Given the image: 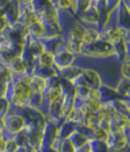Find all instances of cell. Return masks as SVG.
I'll return each mask as SVG.
<instances>
[{"label": "cell", "instance_id": "obj_1", "mask_svg": "<svg viewBox=\"0 0 130 152\" xmlns=\"http://www.w3.org/2000/svg\"><path fill=\"white\" fill-rule=\"evenodd\" d=\"M30 78L31 77L24 75L13 77L11 80L6 99L12 110H23L27 106L29 98L32 93L30 87Z\"/></svg>", "mask_w": 130, "mask_h": 152}, {"label": "cell", "instance_id": "obj_2", "mask_svg": "<svg viewBox=\"0 0 130 152\" xmlns=\"http://www.w3.org/2000/svg\"><path fill=\"white\" fill-rule=\"evenodd\" d=\"M81 58L90 60H109L115 59V48L111 44L97 40L89 46H83ZM79 58V59H81Z\"/></svg>", "mask_w": 130, "mask_h": 152}, {"label": "cell", "instance_id": "obj_3", "mask_svg": "<svg viewBox=\"0 0 130 152\" xmlns=\"http://www.w3.org/2000/svg\"><path fill=\"white\" fill-rule=\"evenodd\" d=\"M4 131L1 137L6 140L13 139L14 136L26 129V120L20 110H12L4 118Z\"/></svg>", "mask_w": 130, "mask_h": 152}, {"label": "cell", "instance_id": "obj_4", "mask_svg": "<svg viewBox=\"0 0 130 152\" xmlns=\"http://www.w3.org/2000/svg\"><path fill=\"white\" fill-rule=\"evenodd\" d=\"M103 75L99 70L91 67V66H84V70L82 72L81 77L73 83V86L76 85H85L92 90H98L103 84Z\"/></svg>", "mask_w": 130, "mask_h": 152}, {"label": "cell", "instance_id": "obj_5", "mask_svg": "<svg viewBox=\"0 0 130 152\" xmlns=\"http://www.w3.org/2000/svg\"><path fill=\"white\" fill-rule=\"evenodd\" d=\"M1 36L8 42L25 46L27 42V38H29V32L25 25L20 23H15L13 25H8V27L4 31Z\"/></svg>", "mask_w": 130, "mask_h": 152}, {"label": "cell", "instance_id": "obj_6", "mask_svg": "<svg viewBox=\"0 0 130 152\" xmlns=\"http://www.w3.org/2000/svg\"><path fill=\"white\" fill-rule=\"evenodd\" d=\"M99 40L105 41L114 45H117L118 42H121L123 40V28H121L114 20V17L111 18L110 23L103 27L102 30H99Z\"/></svg>", "mask_w": 130, "mask_h": 152}, {"label": "cell", "instance_id": "obj_7", "mask_svg": "<svg viewBox=\"0 0 130 152\" xmlns=\"http://www.w3.org/2000/svg\"><path fill=\"white\" fill-rule=\"evenodd\" d=\"M24 47L25 46L15 45V44H12V42L4 40L1 42V46H0V64L8 65L12 59L21 56Z\"/></svg>", "mask_w": 130, "mask_h": 152}, {"label": "cell", "instance_id": "obj_8", "mask_svg": "<svg viewBox=\"0 0 130 152\" xmlns=\"http://www.w3.org/2000/svg\"><path fill=\"white\" fill-rule=\"evenodd\" d=\"M129 137L130 136L123 133V132H109L106 136V139H105V144H106L109 151L130 146Z\"/></svg>", "mask_w": 130, "mask_h": 152}, {"label": "cell", "instance_id": "obj_9", "mask_svg": "<svg viewBox=\"0 0 130 152\" xmlns=\"http://www.w3.org/2000/svg\"><path fill=\"white\" fill-rule=\"evenodd\" d=\"M77 61H78V59L73 54H71L66 50V47L53 54V66L58 71H60V70H63V69L77 63Z\"/></svg>", "mask_w": 130, "mask_h": 152}, {"label": "cell", "instance_id": "obj_10", "mask_svg": "<svg viewBox=\"0 0 130 152\" xmlns=\"http://www.w3.org/2000/svg\"><path fill=\"white\" fill-rule=\"evenodd\" d=\"M58 127H59V125L57 123L51 121V120L46 121V125H45L43 131V144L40 148H43V146H52L53 148L54 143L59 139L58 138Z\"/></svg>", "mask_w": 130, "mask_h": 152}, {"label": "cell", "instance_id": "obj_11", "mask_svg": "<svg viewBox=\"0 0 130 152\" xmlns=\"http://www.w3.org/2000/svg\"><path fill=\"white\" fill-rule=\"evenodd\" d=\"M37 15H38V19L40 23H43L45 25H48V24H60L62 23V13L53 6V7H50L47 10H44V11H36Z\"/></svg>", "mask_w": 130, "mask_h": 152}, {"label": "cell", "instance_id": "obj_12", "mask_svg": "<svg viewBox=\"0 0 130 152\" xmlns=\"http://www.w3.org/2000/svg\"><path fill=\"white\" fill-rule=\"evenodd\" d=\"M77 19L85 27H95V28L99 30V14H98V11L93 6H90L87 11L82 15H79Z\"/></svg>", "mask_w": 130, "mask_h": 152}, {"label": "cell", "instance_id": "obj_13", "mask_svg": "<svg viewBox=\"0 0 130 152\" xmlns=\"http://www.w3.org/2000/svg\"><path fill=\"white\" fill-rule=\"evenodd\" d=\"M38 20H39L38 15H37L35 8L32 7V5H20V13H19L18 23H20L27 27Z\"/></svg>", "mask_w": 130, "mask_h": 152}, {"label": "cell", "instance_id": "obj_14", "mask_svg": "<svg viewBox=\"0 0 130 152\" xmlns=\"http://www.w3.org/2000/svg\"><path fill=\"white\" fill-rule=\"evenodd\" d=\"M83 70H84V65H81L77 61V63H75V64H72V65H70V66H68V67H65L58 72H59V77H62L63 79L73 84L81 77Z\"/></svg>", "mask_w": 130, "mask_h": 152}, {"label": "cell", "instance_id": "obj_15", "mask_svg": "<svg viewBox=\"0 0 130 152\" xmlns=\"http://www.w3.org/2000/svg\"><path fill=\"white\" fill-rule=\"evenodd\" d=\"M98 92H99V97H101V102H115V100H118L123 97H121L114 86L111 85H108V84H103L99 88H98ZM128 99V98H127Z\"/></svg>", "mask_w": 130, "mask_h": 152}, {"label": "cell", "instance_id": "obj_16", "mask_svg": "<svg viewBox=\"0 0 130 152\" xmlns=\"http://www.w3.org/2000/svg\"><path fill=\"white\" fill-rule=\"evenodd\" d=\"M19 13H20V4L18 0H13L4 13V17L7 20L8 25H13V24L18 23Z\"/></svg>", "mask_w": 130, "mask_h": 152}, {"label": "cell", "instance_id": "obj_17", "mask_svg": "<svg viewBox=\"0 0 130 152\" xmlns=\"http://www.w3.org/2000/svg\"><path fill=\"white\" fill-rule=\"evenodd\" d=\"M25 46L27 47V50L31 52V54H32L36 59H38L44 52L46 51V47H45V44H44L43 40L35 39V38H32V37H30V36H29V38H27V42H26Z\"/></svg>", "mask_w": 130, "mask_h": 152}, {"label": "cell", "instance_id": "obj_18", "mask_svg": "<svg viewBox=\"0 0 130 152\" xmlns=\"http://www.w3.org/2000/svg\"><path fill=\"white\" fill-rule=\"evenodd\" d=\"M129 10H127L126 7L122 6V4L118 6V8L116 10V12L114 13V20L115 23L121 27V28H129Z\"/></svg>", "mask_w": 130, "mask_h": 152}, {"label": "cell", "instance_id": "obj_19", "mask_svg": "<svg viewBox=\"0 0 130 152\" xmlns=\"http://www.w3.org/2000/svg\"><path fill=\"white\" fill-rule=\"evenodd\" d=\"M77 105H79L85 113L97 114L102 107V102L97 98H89L82 103H77Z\"/></svg>", "mask_w": 130, "mask_h": 152}, {"label": "cell", "instance_id": "obj_20", "mask_svg": "<svg viewBox=\"0 0 130 152\" xmlns=\"http://www.w3.org/2000/svg\"><path fill=\"white\" fill-rule=\"evenodd\" d=\"M95 93H96V90H92L85 85H76L75 86V98H76L77 103H82L89 98L95 97Z\"/></svg>", "mask_w": 130, "mask_h": 152}, {"label": "cell", "instance_id": "obj_21", "mask_svg": "<svg viewBox=\"0 0 130 152\" xmlns=\"http://www.w3.org/2000/svg\"><path fill=\"white\" fill-rule=\"evenodd\" d=\"M27 32L29 36L35 39H39V40H44L46 38V28L44 26L43 23H40L39 20L31 24L30 26H27Z\"/></svg>", "mask_w": 130, "mask_h": 152}, {"label": "cell", "instance_id": "obj_22", "mask_svg": "<svg viewBox=\"0 0 130 152\" xmlns=\"http://www.w3.org/2000/svg\"><path fill=\"white\" fill-rule=\"evenodd\" d=\"M77 125H75L73 123L66 120L63 124L59 125L58 127V138L59 139H69L71 137V134H73L77 131Z\"/></svg>", "mask_w": 130, "mask_h": 152}, {"label": "cell", "instance_id": "obj_23", "mask_svg": "<svg viewBox=\"0 0 130 152\" xmlns=\"http://www.w3.org/2000/svg\"><path fill=\"white\" fill-rule=\"evenodd\" d=\"M69 139L71 140V143L73 144V146L77 150L85 148V146H87V144L90 143V139L87 137V134L84 132H82L81 130H78V127H77V131L73 134H71V137Z\"/></svg>", "mask_w": 130, "mask_h": 152}, {"label": "cell", "instance_id": "obj_24", "mask_svg": "<svg viewBox=\"0 0 130 152\" xmlns=\"http://www.w3.org/2000/svg\"><path fill=\"white\" fill-rule=\"evenodd\" d=\"M44 44H45L46 51H48V52H51L53 54L57 53L58 51L65 48V39H64V36L63 37H58V38L44 40Z\"/></svg>", "mask_w": 130, "mask_h": 152}, {"label": "cell", "instance_id": "obj_25", "mask_svg": "<svg viewBox=\"0 0 130 152\" xmlns=\"http://www.w3.org/2000/svg\"><path fill=\"white\" fill-rule=\"evenodd\" d=\"M10 71L12 72L13 77H18V76H24L25 72H26V69H25V64H24V60L21 59V57H17L14 59L11 60V63L7 65Z\"/></svg>", "mask_w": 130, "mask_h": 152}, {"label": "cell", "instance_id": "obj_26", "mask_svg": "<svg viewBox=\"0 0 130 152\" xmlns=\"http://www.w3.org/2000/svg\"><path fill=\"white\" fill-rule=\"evenodd\" d=\"M35 75L40 78H43L44 80H48L51 78H56L59 76L58 70L52 65V66H37Z\"/></svg>", "mask_w": 130, "mask_h": 152}, {"label": "cell", "instance_id": "obj_27", "mask_svg": "<svg viewBox=\"0 0 130 152\" xmlns=\"http://www.w3.org/2000/svg\"><path fill=\"white\" fill-rule=\"evenodd\" d=\"M54 7L62 13V14H72L73 7H75V0H54Z\"/></svg>", "mask_w": 130, "mask_h": 152}, {"label": "cell", "instance_id": "obj_28", "mask_svg": "<svg viewBox=\"0 0 130 152\" xmlns=\"http://www.w3.org/2000/svg\"><path fill=\"white\" fill-rule=\"evenodd\" d=\"M116 92L123 97V98H128L130 97V79H126V78H120L116 83V85L114 86Z\"/></svg>", "mask_w": 130, "mask_h": 152}, {"label": "cell", "instance_id": "obj_29", "mask_svg": "<svg viewBox=\"0 0 130 152\" xmlns=\"http://www.w3.org/2000/svg\"><path fill=\"white\" fill-rule=\"evenodd\" d=\"M85 114L87 113L82 110V107L79 105H77V103H76V107L72 110V112L68 117V120L73 123L77 126H83V123H84V119H85Z\"/></svg>", "mask_w": 130, "mask_h": 152}, {"label": "cell", "instance_id": "obj_30", "mask_svg": "<svg viewBox=\"0 0 130 152\" xmlns=\"http://www.w3.org/2000/svg\"><path fill=\"white\" fill-rule=\"evenodd\" d=\"M99 38V30L95 28V27H87L84 36H83V40L82 44L83 46H89L91 44H93L95 41H97Z\"/></svg>", "mask_w": 130, "mask_h": 152}, {"label": "cell", "instance_id": "obj_31", "mask_svg": "<svg viewBox=\"0 0 130 152\" xmlns=\"http://www.w3.org/2000/svg\"><path fill=\"white\" fill-rule=\"evenodd\" d=\"M30 87H31L32 92L43 93L44 90L46 88V80H44L43 78H40V77L33 75L30 78Z\"/></svg>", "mask_w": 130, "mask_h": 152}, {"label": "cell", "instance_id": "obj_32", "mask_svg": "<svg viewBox=\"0 0 130 152\" xmlns=\"http://www.w3.org/2000/svg\"><path fill=\"white\" fill-rule=\"evenodd\" d=\"M53 149L57 152H77V149L73 146L70 139H58L54 143Z\"/></svg>", "mask_w": 130, "mask_h": 152}, {"label": "cell", "instance_id": "obj_33", "mask_svg": "<svg viewBox=\"0 0 130 152\" xmlns=\"http://www.w3.org/2000/svg\"><path fill=\"white\" fill-rule=\"evenodd\" d=\"M27 107L43 110V107H44L43 93H36V92H32L31 96H30V98H29V102H27Z\"/></svg>", "mask_w": 130, "mask_h": 152}, {"label": "cell", "instance_id": "obj_34", "mask_svg": "<svg viewBox=\"0 0 130 152\" xmlns=\"http://www.w3.org/2000/svg\"><path fill=\"white\" fill-rule=\"evenodd\" d=\"M114 105V109L116 110L117 113H122L124 115L129 117V99L127 98H121L118 100L111 102Z\"/></svg>", "mask_w": 130, "mask_h": 152}, {"label": "cell", "instance_id": "obj_35", "mask_svg": "<svg viewBox=\"0 0 130 152\" xmlns=\"http://www.w3.org/2000/svg\"><path fill=\"white\" fill-rule=\"evenodd\" d=\"M90 6H91V0H75V7H73L75 17L78 18L79 15H82Z\"/></svg>", "mask_w": 130, "mask_h": 152}, {"label": "cell", "instance_id": "obj_36", "mask_svg": "<svg viewBox=\"0 0 130 152\" xmlns=\"http://www.w3.org/2000/svg\"><path fill=\"white\" fill-rule=\"evenodd\" d=\"M53 65V53L45 51L37 59V66H52Z\"/></svg>", "mask_w": 130, "mask_h": 152}, {"label": "cell", "instance_id": "obj_37", "mask_svg": "<svg viewBox=\"0 0 130 152\" xmlns=\"http://www.w3.org/2000/svg\"><path fill=\"white\" fill-rule=\"evenodd\" d=\"M31 5L35 8V11H44L50 7H53L54 2L53 0H32Z\"/></svg>", "mask_w": 130, "mask_h": 152}, {"label": "cell", "instance_id": "obj_38", "mask_svg": "<svg viewBox=\"0 0 130 152\" xmlns=\"http://www.w3.org/2000/svg\"><path fill=\"white\" fill-rule=\"evenodd\" d=\"M13 139L17 143V145L20 146V148H31L30 143H29V137H27V133H26L25 130L19 132V133H17Z\"/></svg>", "mask_w": 130, "mask_h": 152}, {"label": "cell", "instance_id": "obj_39", "mask_svg": "<svg viewBox=\"0 0 130 152\" xmlns=\"http://www.w3.org/2000/svg\"><path fill=\"white\" fill-rule=\"evenodd\" d=\"M87 146L92 152H109L105 142H102V140H90Z\"/></svg>", "mask_w": 130, "mask_h": 152}, {"label": "cell", "instance_id": "obj_40", "mask_svg": "<svg viewBox=\"0 0 130 152\" xmlns=\"http://www.w3.org/2000/svg\"><path fill=\"white\" fill-rule=\"evenodd\" d=\"M13 79V75L10 71L7 65L0 64V83H7L10 84L11 80Z\"/></svg>", "mask_w": 130, "mask_h": 152}, {"label": "cell", "instance_id": "obj_41", "mask_svg": "<svg viewBox=\"0 0 130 152\" xmlns=\"http://www.w3.org/2000/svg\"><path fill=\"white\" fill-rule=\"evenodd\" d=\"M121 77L126 78V79H130V58L121 61Z\"/></svg>", "mask_w": 130, "mask_h": 152}, {"label": "cell", "instance_id": "obj_42", "mask_svg": "<svg viewBox=\"0 0 130 152\" xmlns=\"http://www.w3.org/2000/svg\"><path fill=\"white\" fill-rule=\"evenodd\" d=\"M121 2H122V0H105V7H106L108 12L111 15H114V13L116 12V10L121 5Z\"/></svg>", "mask_w": 130, "mask_h": 152}, {"label": "cell", "instance_id": "obj_43", "mask_svg": "<svg viewBox=\"0 0 130 152\" xmlns=\"http://www.w3.org/2000/svg\"><path fill=\"white\" fill-rule=\"evenodd\" d=\"M11 111V106L6 98L0 99V118H4L6 114Z\"/></svg>", "mask_w": 130, "mask_h": 152}, {"label": "cell", "instance_id": "obj_44", "mask_svg": "<svg viewBox=\"0 0 130 152\" xmlns=\"http://www.w3.org/2000/svg\"><path fill=\"white\" fill-rule=\"evenodd\" d=\"M17 149H18V145L14 142V139H10V140L6 142V146H5L2 152H15Z\"/></svg>", "mask_w": 130, "mask_h": 152}, {"label": "cell", "instance_id": "obj_45", "mask_svg": "<svg viewBox=\"0 0 130 152\" xmlns=\"http://www.w3.org/2000/svg\"><path fill=\"white\" fill-rule=\"evenodd\" d=\"M8 88H10V84H7V83H0V99L7 97Z\"/></svg>", "mask_w": 130, "mask_h": 152}, {"label": "cell", "instance_id": "obj_46", "mask_svg": "<svg viewBox=\"0 0 130 152\" xmlns=\"http://www.w3.org/2000/svg\"><path fill=\"white\" fill-rule=\"evenodd\" d=\"M13 0H0V15H4L6 8L10 6V4L12 2Z\"/></svg>", "mask_w": 130, "mask_h": 152}, {"label": "cell", "instance_id": "obj_47", "mask_svg": "<svg viewBox=\"0 0 130 152\" xmlns=\"http://www.w3.org/2000/svg\"><path fill=\"white\" fill-rule=\"evenodd\" d=\"M7 27H8V23H7V20L5 19L4 15H0V36L4 33V31H5Z\"/></svg>", "mask_w": 130, "mask_h": 152}, {"label": "cell", "instance_id": "obj_48", "mask_svg": "<svg viewBox=\"0 0 130 152\" xmlns=\"http://www.w3.org/2000/svg\"><path fill=\"white\" fill-rule=\"evenodd\" d=\"M39 151L40 152H57L52 146H43V148L39 149Z\"/></svg>", "mask_w": 130, "mask_h": 152}, {"label": "cell", "instance_id": "obj_49", "mask_svg": "<svg viewBox=\"0 0 130 152\" xmlns=\"http://www.w3.org/2000/svg\"><path fill=\"white\" fill-rule=\"evenodd\" d=\"M6 139H4L2 137H0V152L4 151V149H5V146H6Z\"/></svg>", "mask_w": 130, "mask_h": 152}, {"label": "cell", "instance_id": "obj_50", "mask_svg": "<svg viewBox=\"0 0 130 152\" xmlns=\"http://www.w3.org/2000/svg\"><path fill=\"white\" fill-rule=\"evenodd\" d=\"M20 5H31L32 0H18Z\"/></svg>", "mask_w": 130, "mask_h": 152}, {"label": "cell", "instance_id": "obj_51", "mask_svg": "<svg viewBox=\"0 0 130 152\" xmlns=\"http://www.w3.org/2000/svg\"><path fill=\"white\" fill-rule=\"evenodd\" d=\"M29 150H30V148H20V146H18L15 152H29Z\"/></svg>", "mask_w": 130, "mask_h": 152}, {"label": "cell", "instance_id": "obj_52", "mask_svg": "<svg viewBox=\"0 0 130 152\" xmlns=\"http://www.w3.org/2000/svg\"><path fill=\"white\" fill-rule=\"evenodd\" d=\"M89 145V144H87ZM77 152H92L90 149H89V146H85V148H83V149H79V150H77Z\"/></svg>", "mask_w": 130, "mask_h": 152}, {"label": "cell", "instance_id": "obj_53", "mask_svg": "<svg viewBox=\"0 0 130 152\" xmlns=\"http://www.w3.org/2000/svg\"><path fill=\"white\" fill-rule=\"evenodd\" d=\"M29 152H40L39 150H37V149H33V148H30V150Z\"/></svg>", "mask_w": 130, "mask_h": 152}, {"label": "cell", "instance_id": "obj_54", "mask_svg": "<svg viewBox=\"0 0 130 152\" xmlns=\"http://www.w3.org/2000/svg\"><path fill=\"white\" fill-rule=\"evenodd\" d=\"M101 1H105V0H91V4H95V2H101Z\"/></svg>", "mask_w": 130, "mask_h": 152}, {"label": "cell", "instance_id": "obj_55", "mask_svg": "<svg viewBox=\"0 0 130 152\" xmlns=\"http://www.w3.org/2000/svg\"><path fill=\"white\" fill-rule=\"evenodd\" d=\"M4 40H5V39H4V37H2V36H0V44H1Z\"/></svg>", "mask_w": 130, "mask_h": 152}, {"label": "cell", "instance_id": "obj_56", "mask_svg": "<svg viewBox=\"0 0 130 152\" xmlns=\"http://www.w3.org/2000/svg\"><path fill=\"white\" fill-rule=\"evenodd\" d=\"M53 1H54V0H53Z\"/></svg>", "mask_w": 130, "mask_h": 152}]
</instances>
